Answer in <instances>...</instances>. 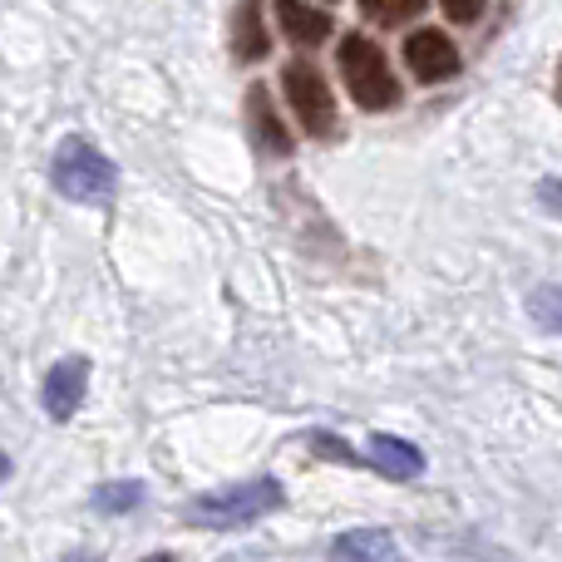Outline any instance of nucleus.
<instances>
[{
    "instance_id": "f257e3e1",
    "label": "nucleus",
    "mask_w": 562,
    "mask_h": 562,
    "mask_svg": "<svg viewBox=\"0 0 562 562\" xmlns=\"http://www.w3.org/2000/svg\"><path fill=\"white\" fill-rule=\"evenodd\" d=\"M286 504L277 479H247V484H227L213 494H198L183 504V524L188 528H243L257 524L262 514H277Z\"/></svg>"
},
{
    "instance_id": "4468645a",
    "label": "nucleus",
    "mask_w": 562,
    "mask_h": 562,
    "mask_svg": "<svg viewBox=\"0 0 562 562\" xmlns=\"http://www.w3.org/2000/svg\"><path fill=\"white\" fill-rule=\"evenodd\" d=\"M419 10H425V0H360V15L375 25H405Z\"/></svg>"
},
{
    "instance_id": "412c9836",
    "label": "nucleus",
    "mask_w": 562,
    "mask_h": 562,
    "mask_svg": "<svg viewBox=\"0 0 562 562\" xmlns=\"http://www.w3.org/2000/svg\"><path fill=\"white\" fill-rule=\"evenodd\" d=\"M144 562H178L173 553H154V558H144Z\"/></svg>"
},
{
    "instance_id": "a211bd4d",
    "label": "nucleus",
    "mask_w": 562,
    "mask_h": 562,
    "mask_svg": "<svg viewBox=\"0 0 562 562\" xmlns=\"http://www.w3.org/2000/svg\"><path fill=\"white\" fill-rule=\"evenodd\" d=\"M5 479H10V454L0 449V484H5Z\"/></svg>"
},
{
    "instance_id": "f03ea898",
    "label": "nucleus",
    "mask_w": 562,
    "mask_h": 562,
    "mask_svg": "<svg viewBox=\"0 0 562 562\" xmlns=\"http://www.w3.org/2000/svg\"><path fill=\"white\" fill-rule=\"evenodd\" d=\"M49 183H55V193H65L69 203H109L119 188V168H114V158L99 154L89 138L75 134L55 148Z\"/></svg>"
},
{
    "instance_id": "dca6fc26",
    "label": "nucleus",
    "mask_w": 562,
    "mask_h": 562,
    "mask_svg": "<svg viewBox=\"0 0 562 562\" xmlns=\"http://www.w3.org/2000/svg\"><path fill=\"white\" fill-rule=\"evenodd\" d=\"M445 5V15L454 20V25H474L479 15H484V0H439Z\"/></svg>"
},
{
    "instance_id": "20e7f679",
    "label": "nucleus",
    "mask_w": 562,
    "mask_h": 562,
    "mask_svg": "<svg viewBox=\"0 0 562 562\" xmlns=\"http://www.w3.org/2000/svg\"><path fill=\"white\" fill-rule=\"evenodd\" d=\"M281 94H286L291 114H296V124L306 128L311 138L336 134V94H330V85L321 79V69L311 65V59H291V65L281 69Z\"/></svg>"
},
{
    "instance_id": "39448f33",
    "label": "nucleus",
    "mask_w": 562,
    "mask_h": 562,
    "mask_svg": "<svg viewBox=\"0 0 562 562\" xmlns=\"http://www.w3.org/2000/svg\"><path fill=\"white\" fill-rule=\"evenodd\" d=\"M405 65L419 85H439V79L459 75V49L445 30H415L405 35Z\"/></svg>"
},
{
    "instance_id": "423d86ee",
    "label": "nucleus",
    "mask_w": 562,
    "mask_h": 562,
    "mask_svg": "<svg viewBox=\"0 0 562 562\" xmlns=\"http://www.w3.org/2000/svg\"><path fill=\"white\" fill-rule=\"evenodd\" d=\"M85 390H89V360H79V356L55 360L49 375H45V390H40L45 415L49 419H69L79 405H85Z\"/></svg>"
},
{
    "instance_id": "2eb2a0df",
    "label": "nucleus",
    "mask_w": 562,
    "mask_h": 562,
    "mask_svg": "<svg viewBox=\"0 0 562 562\" xmlns=\"http://www.w3.org/2000/svg\"><path fill=\"white\" fill-rule=\"evenodd\" d=\"M311 449H321V459H336V464H356L350 445L346 439H336V435H311Z\"/></svg>"
},
{
    "instance_id": "7ed1b4c3",
    "label": "nucleus",
    "mask_w": 562,
    "mask_h": 562,
    "mask_svg": "<svg viewBox=\"0 0 562 562\" xmlns=\"http://www.w3.org/2000/svg\"><path fill=\"white\" fill-rule=\"evenodd\" d=\"M340 79H346L350 99L370 114H385V109L400 104V79L390 69L385 49L370 35H346L340 40Z\"/></svg>"
},
{
    "instance_id": "f3484780",
    "label": "nucleus",
    "mask_w": 562,
    "mask_h": 562,
    "mask_svg": "<svg viewBox=\"0 0 562 562\" xmlns=\"http://www.w3.org/2000/svg\"><path fill=\"white\" fill-rule=\"evenodd\" d=\"M538 203L562 217V178H543V183H538Z\"/></svg>"
},
{
    "instance_id": "f8f14e48",
    "label": "nucleus",
    "mask_w": 562,
    "mask_h": 562,
    "mask_svg": "<svg viewBox=\"0 0 562 562\" xmlns=\"http://www.w3.org/2000/svg\"><path fill=\"white\" fill-rule=\"evenodd\" d=\"M144 504V484L138 479H109V484L94 488V498H89V508L94 514H128V508Z\"/></svg>"
},
{
    "instance_id": "ddd939ff",
    "label": "nucleus",
    "mask_w": 562,
    "mask_h": 562,
    "mask_svg": "<svg viewBox=\"0 0 562 562\" xmlns=\"http://www.w3.org/2000/svg\"><path fill=\"white\" fill-rule=\"evenodd\" d=\"M528 316H533L538 330L562 336V286H533V296H528Z\"/></svg>"
},
{
    "instance_id": "aec40b11",
    "label": "nucleus",
    "mask_w": 562,
    "mask_h": 562,
    "mask_svg": "<svg viewBox=\"0 0 562 562\" xmlns=\"http://www.w3.org/2000/svg\"><path fill=\"white\" fill-rule=\"evenodd\" d=\"M59 562H94L89 553H69V558H59Z\"/></svg>"
},
{
    "instance_id": "6e6552de",
    "label": "nucleus",
    "mask_w": 562,
    "mask_h": 562,
    "mask_svg": "<svg viewBox=\"0 0 562 562\" xmlns=\"http://www.w3.org/2000/svg\"><path fill=\"white\" fill-rule=\"evenodd\" d=\"M272 49V35H267L262 20V0H237L233 10V59L237 65H257Z\"/></svg>"
},
{
    "instance_id": "9d476101",
    "label": "nucleus",
    "mask_w": 562,
    "mask_h": 562,
    "mask_svg": "<svg viewBox=\"0 0 562 562\" xmlns=\"http://www.w3.org/2000/svg\"><path fill=\"white\" fill-rule=\"evenodd\" d=\"M330 562H395V538L385 528H350L330 543Z\"/></svg>"
},
{
    "instance_id": "1a4fd4ad",
    "label": "nucleus",
    "mask_w": 562,
    "mask_h": 562,
    "mask_svg": "<svg viewBox=\"0 0 562 562\" xmlns=\"http://www.w3.org/2000/svg\"><path fill=\"white\" fill-rule=\"evenodd\" d=\"M277 20H281V35H286L291 45H301V49L330 40V30H336L326 10L306 5V0H277Z\"/></svg>"
},
{
    "instance_id": "0eeeda50",
    "label": "nucleus",
    "mask_w": 562,
    "mask_h": 562,
    "mask_svg": "<svg viewBox=\"0 0 562 562\" xmlns=\"http://www.w3.org/2000/svg\"><path fill=\"white\" fill-rule=\"evenodd\" d=\"M247 128H252L257 154H267V158H286L291 148H296V144H291V134H286V124L277 119L272 94H267L262 85L247 89Z\"/></svg>"
},
{
    "instance_id": "9b49d317",
    "label": "nucleus",
    "mask_w": 562,
    "mask_h": 562,
    "mask_svg": "<svg viewBox=\"0 0 562 562\" xmlns=\"http://www.w3.org/2000/svg\"><path fill=\"white\" fill-rule=\"evenodd\" d=\"M366 459L385 479H415L419 469H425V454H419L409 439H400V435H370V454Z\"/></svg>"
},
{
    "instance_id": "6ab92c4d",
    "label": "nucleus",
    "mask_w": 562,
    "mask_h": 562,
    "mask_svg": "<svg viewBox=\"0 0 562 562\" xmlns=\"http://www.w3.org/2000/svg\"><path fill=\"white\" fill-rule=\"evenodd\" d=\"M553 94H558V104H562V65H558V79H553Z\"/></svg>"
}]
</instances>
